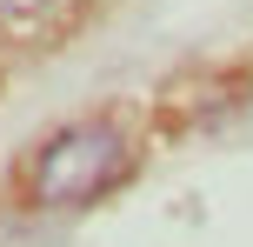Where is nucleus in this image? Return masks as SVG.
Returning a JSON list of instances; mask_svg holds the SVG:
<instances>
[{
    "label": "nucleus",
    "instance_id": "f257e3e1",
    "mask_svg": "<svg viewBox=\"0 0 253 247\" xmlns=\"http://www.w3.org/2000/svg\"><path fill=\"white\" fill-rule=\"evenodd\" d=\"M126 167H133V154H126L114 120H74L27 154L20 194L34 207H87V200H100L107 187L126 181Z\"/></svg>",
    "mask_w": 253,
    "mask_h": 247
},
{
    "label": "nucleus",
    "instance_id": "f03ea898",
    "mask_svg": "<svg viewBox=\"0 0 253 247\" xmlns=\"http://www.w3.org/2000/svg\"><path fill=\"white\" fill-rule=\"evenodd\" d=\"M47 0H0V20H27V13H40Z\"/></svg>",
    "mask_w": 253,
    "mask_h": 247
}]
</instances>
